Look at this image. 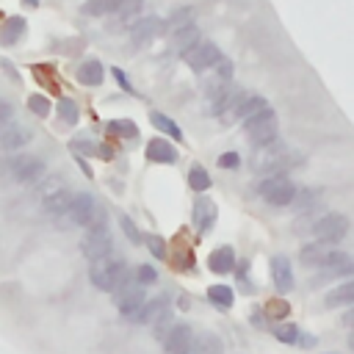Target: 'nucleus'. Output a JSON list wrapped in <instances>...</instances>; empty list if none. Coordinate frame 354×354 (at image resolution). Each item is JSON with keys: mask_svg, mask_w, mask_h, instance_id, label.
<instances>
[{"mask_svg": "<svg viewBox=\"0 0 354 354\" xmlns=\"http://www.w3.org/2000/svg\"><path fill=\"white\" fill-rule=\"evenodd\" d=\"M88 279H91L94 288H100V290H105V293H113V290L127 279V266H124V260L111 257V254L97 257V260H91V266H88Z\"/></svg>", "mask_w": 354, "mask_h": 354, "instance_id": "nucleus-1", "label": "nucleus"}, {"mask_svg": "<svg viewBox=\"0 0 354 354\" xmlns=\"http://www.w3.org/2000/svg\"><path fill=\"white\" fill-rule=\"evenodd\" d=\"M249 163H252L254 174H260V177L277 174V171H282L288 166V147L279 144V141H271L266 147H257V152L252 155Z\"/></svg>", "mask_w": 354, "mask_h": 354, "instance_id": "nucleus-2", "label": "nucleus"}, {"mask_svg": "<svg viewBox=\"0 0 354 354\" xmlns=\"http://www.w3.org/2000/svg\"><path fill=\"white\" fill-rule=\"evenodd\" d=\"M243 130H246V136H249V141H252L254 149L277 141V116H274V111L271 108H263L260 113H254L252 119L243 122Z\"/></svg>", "mask_w": 354, "mask_h": 354, "instance_id": "nucleus-3", "label": "nucleus"}, {"mask_svg": "<svg viewBox=\"0 0 354 354\" xmlns=\"http://www.w3.org/2000/svg\"><path fill=\"white\" fill-rule=\"evenodd\" d=\"M257 191H260V196L266 199V202H271V205H277V207H285V205H290V199H293V194H296V185H293V180L290 177H285V174H268V177H263V183L257 185Z\"/></svg>", "mask_w": 354, "mask_h": 354, "instance_id": "nucleus-4", "label": "nucleus"}, {"mask_svg": "<svg viewBox=\"0 0 354 354\" xmlns=\"http://www.w3.org/2000/svg\"><path fill=\"white\" fill-rule=\"evenodd\" d=\"M310 230H313V235H315L321 243H337V241H343L346 232H348V218H346L343 213H326V216H321Z\"/></svg>", "mask_w": 354, "mask_h": 354, "instance_id": "nucleus-5", "label": "nucleus"}, {"mask_svg": "<svg viewBox=\"0 0 354 354\" xmlns=\"http://www.w3.org/2000/svg\"><path fill=\"white\" fill-rule=\"evenodd\" d=\"M111 243H113V238H111L108 224H97V227H88V232L83 235L80 252H83L88 260H97V257L111 254Z\"/></svg>", "mask_w": 354, "mask_h": 354, "instance_id": "nucleus-6", "label": "nucleus"}, {"mask_svg": "<svg viewBox=\"0 0 354 354\" xmlns=\"http://www.w3.org/2000/svg\"><path fill=\"white\" fill-rule=\"evenodd\" d=\"M97 210H100V207H97V199H94L91 194H75V196L69 199L64 216H66L69 224H75V227H88V224L94 221Z\"/></svg>", "mask_w": 354, "mask_h": 354, "instance_id": "nucleus-7", "label": "nucleus"}, {"mask_svg": "<svg viewBox=\"0 0 354 354\" xmlns=\"http://www.w3.org/2000/svg\"><path fill=\"white\" fill-rule=\"evenodd\" d=\"M11 177L17 183L30 185L44 177V160L36 155H17V158H11Z\"/></svg>", "mask_w": 354, "mask_h": 354, "instance_id": "nucleus-8", "label": "nucleus"}, {"mask_svg": "<svg viewBox=\"0 0 354 354\" xmlns=\"http://www.w3.org/2000/svg\"><path fill=\"white\" fill-rule=\"evenodd\" d=\"M69 199H72V194H69V188H66L58 177H50L47 185L41 188V205H44V210L53 213V216H61V213L66 210Z\"/></svg>", "mask_w": 354, "mask_h": 354, "instance_id": "nucleus-9", "label": "nucleus"}, {"mask_svg": "<svg viewBox=\"0 0 354 354\" xmlns=\"http://www.w3.org/2000/svg\"><path fill=\"white\" fill-rule=\"evenodd\" d=\"M183 55H185V64H188L194 72H205V69L216 66V61L221 58L218 47L210 44V41H196V44H194L191 50H185Z\"/></svg>", "mask_w": 354, "mask_h": 354, "instance_id": "nucleus-10", "label": "nucleus"}, {"mask_svg": "<svg viewBox=\"0 0 354 354\" xmlns=\"http://www.w3.org/2000/svg\"><path fill=\"white\" fill-rule=\"evenodd\" d=\"M116 304H119V310H122V315H133L138 307H141V301H144V285L141 282H133V279H124L116 290Z\"/></svg>", "mask_w": 354, "mask_h": 354, "instance_id": "nucleus-11", "label": "nucleus"}, {"mask_svg": "<svg viewBox=\"0 0 354 354\" xmlns=\"http://www.w3.org/2000/svg\"><path fill=\"white\" fill-rule=\"evenodd\" d=\"M163 30H166V25H163L160 17H144V19H136V22H133V28H130V41L141 47V44L152 41L155 36H160Z\"/></svg>", "mask_w": 354, "mask_h": 354, "instance_id": "nucleus-12", "label": "nucleus"}, {"mask_svg": "<svg viewBox=\"0 0 354 354\" xmlns=\"http://www.w3.org/2000/svg\"><path fill=\"white\" fill-rule=\"evenodd\" d=\"M191 337H194V332H191L188 324H174L171 332H169L160 343H163V351H166V354H188Z\"/></svg>", "mask_w": 354, "mask_h": 354, "instance_id": "nucleus-13", "label": "nucleus"}, {"mask_svg": "<svg viewBox=\"0 0 354 354\" xmlns=\"http://www.w3.org/2000/svg\"><path fill=\"white\" fill-rule=\"evenodd\" d=\"M271 279H274L279 293H288L293 288V268H290V260L285 254L271 257Z\"/></svg>", "mask_w": 354, "mask_h": 354, "instance_id": "nucleus-14", "label": "nucleus"}, {"mask_svg": "<svg viewBox=\"0 0 354 354\" xmlns=\"http://www.w3.org/2000/svg\"><path fill=\"white\" fill-rule=\"evenodd\" d=\"M169 310V299L166 296H158V299H149V301H141V307L130 315L136 324H152L155 318H160L163 313Z\"/></svg>", "mask_w": 354, "mask_h": 354, "instance_id": "nucleus-15", "label": "nucleus"}, {"mask_svg": "<svg viewBox=\"0 0 354 354\" xmlns=\"http://www.w3.org/2000/svg\"><path fill=\"white\" fill-rule=\"evenodd\" d=\"M207 268L213 274H230L235 268V252L230 246H218L207 254Z\"/></svg>", "mask_w": 354, "mask_h": 354, "instance_id": "nucleus-16", "label": "nucleus"}, {"mask_svg": "<svg viewBox=\"0 0 354 354\" xmlns=\"http://www.w3.org/2000/svg\"><path fill=\"white\" fill-rule=\"evenodd\" d=\"M188 354H224V346L213 332H199L191 337Z\"/></svg>", "mask_w": 354, "mask_h": 354, "instance_id": "nucleus-17", "label": "nucleus"}, {"mask_svg": "<svg viewBox=\"0 0 354 354\" xmlns=\"http://www.w3.org/2000/svg\"><path fill=\"white\" fill-rule=\"evenodd\" d=\"M213 221H216V205L210 199H205V196L196 199V205H194V227L199 232H210Z\"/></svg>", "mask_w": 354, "mask_h": 354, "instance_id": "nucleus-18", "label": "nucleus"}, {"mask_svg": "<svg viewBox=\"0 0 354 354\" xmlns=\"http://www.w3.org/2000/svg\"><path fill=\"white\" fill-rule=\"evenodd\" d=\"M196 41H202V36H199V28H196L194 22H191V25H185V28L171 30V50H177V53L191 50Z\"/></svg>", "mask_w": 354, "mask_h": 354, "instance_id": "nucleus-19", "label": "nucleus"}, {"mask_svg": "<svg viewBox=\"0 0 354 354\" xmlns=\"http://www.w3.org/2000/svg\"><path fill=\"white\" fill-rule=\"evenodd\" d=\"M30 138H33V136H30L28 127H22V124H11V127H6V130L0 133V147H3V149H22Z\"/></svg>", "mask_w": 354, "mask_h": 354, "instance_id": "nucleus-20", "label": "nucleus"}, {"mask_svg": "<svg viewBox=\"0 0 354 354\" xmlns=\"http://www.w3.org/2000/svg\"><path fill=\"white\" fill-rule=\"evenodd\" d=\"M147 158L152 163H177V149L163 138H152L147 144Z\"/></svg>", "mask_w": 354, "mask_h": 354, "instance_id": "nucleus-21", "label": "nucleus"}, {"mask_svg": "<svg viewBox=\"0 0 354 354\" xmlns=\"http://www.w3.org/2000/svg\"><path fill=\"white\" fill-rule=\"evenodd\" d=\"M321 268H329L332 274L348 277V274L354 271V263H351V257H348L346 252H340V249H329L326 257H324V263H321Z\"/></svg>", "mask_w": 354, "mask_h": 354, "instance_id": "nucleus-22", "label": "nucleus"}, {"mask_svg": "<svg viewBox=\"0 0 354 354\" xmlns=\"http://www.w3.org/2000/svg\"><path fill=\"white\" fill-rule=\"evenodd\" d=\"M102 77H105V69H102V64H100L97 58H88V61H83V64L77 66V80H80L83 86H100Z\"/></svg>", "mask_w": 354, "mask_h": 354, "instance_id": "nucleus-23", "label": "nucleus"}, {"mask_svg": "<svg viewBox=\"0 0 354 354\" xmlns=\"http://www.w3.org/2000/svg\"><path fill=\"white\" fill-rule=\"evenodd\" d=\"M351 301H354V282L351 279L340 282L337 288H332L326 293V307H348Z\"/></svg>", "mask_w": 354, "mask_h": 354, "instance_id": "nucleus-24", "label": "nucleus"}, {"mask_svg": "<svg viewBox=\"0 0 354 354\" xmlns=\"http://www.w3.org/2000/svg\"><path fill=\"white\" fill-rule=\"evenodd\" d=\"M326 252H329V246L321 243V241H315V243H304L299 254H301V263H304V266H318V268H321Z\"/></svg>", "mask_w": 354, "mask_h": 354, "instance_id": "nucleus-25", "label": "nucleus"}, {"mask_svg": "<svg viewBox=\"0 0 354 354\" xmlns=\"http://www.w3.org/2000/svg\"><path fill=\"white\" fill-rule=\"evenodd\" d=\"M207 299H210V304H216L218 310H230L232 301H235L232 288H227V285H210V288H207Z\"/></svg>", "mask_w": 354, "mask_h": 354, "instance_id": "nucleus-26", "label": "nucleus"}, {"mask_svg": "<svg viewBox=\"0 0 354 354\" xmlns=\"http://www.w3.org/2000/svg\"><path fill=\"white\" fill-rule=\"evenodd\" d=\"M263 108H268V102H266L263 97H257V94L243 97V102L238 105V119H241V122H246V119H252L254 113H260Z\"/></svg>", "mask_w": 354, "mask_h": 354, "instance_id": "nucleus-27", "label": "nucleus"}, {"mask_svg": "<svg viewBox=\"0 0 354 354\" xmlns=\"http://www.w3.org/2000/svg\"><path fill=\"white\" fill-rule=\"evenodd\" d=\"M149 122H152L160 133H166V136H171V138H177V141H183V130H180V124H177V122H171L169 116H163V113L152 111V113H149Z\"/></svg>", "mask_w": 354, "mask_h": 354, "instance_id": "nucleus-28", "label": "nucleus"}, {"mask_svg": "<svg viewBox=\"0 0 354 354\" xmlns=\"http://www.w3.org/2000/svg\"><path fill=\"white\" fill-rule=\"evenodd\" d=\"M119 0H86L83 3V14L88 17H108L111 11H116Z\"/></svg>", "mask_w": 354, "mask_h": 354, "instance_id": "nucleus-29", "label": "nucleus"}, {"mask_svg": "<svg viewBox=\"0 0 354 354\" xmlns=\"http://www.w3.org/2000/svg\"><path fill=\"white\" fill-rule=\"evenodd\" d=\"M22 33H25V19H22V17H11V19L3 25L0 39H3L6 44H14V41H17Z\"/></svg>", "mask_w": 354, "mask_h": 354, "instance_id": "nucleus-30", "label": "nucleus"}, {"mask_svg": "<svg viewBox=\"0 0 354 354\" xmlns=\"http://www.w3.org/2000/svg\"><path fill=\"white\" fill-rule=\"evenodd\" d=\"M210 174H207V169L205 166H199V163H194L191 166V171H188V185L194 188V191H207L210 188Z\"/></svg>", "mask_w": 354, "mask_h": 354, "instance_id": "nucleus-31", "label": "nucleus"}, {"mask_svg": "<svg viewBox=\"0 0 354 354\" xmlns=\"http://www.w3.org/2000/svg\"><path fill=\"white\" fill-rule=\"evenodd\" d=\"M58 119H61V122H66V124H75V122L80 119L77 102H75V100H69V97L58 100Z\"/></svg>", "mask_w": 354, "mask_h": 354, "instance_id": "nucleus-32", "label": "nucleus"}, {"mask_svg": "<svg viewBox=\"0 0 354 354\" xmlns=\"http://www.w3.org/2000/svg\"><path fill=\"white\" fill-rule=\"evenodd\" d=\"M141 6H144V0H119L116 14H119V19H122V22H136V17H138Z\"/></svg>", "mask_w": 354, "mask_h": 354, "instance_id": "nucleus-33", "label": "nucleus"}, {"mask_svg": "<svg viewBox=\"0 0 354 354\" xmlns=\"http://www.w3.org/2000/svg\"><path fill=\"white\" fill-rule=\"evenodd\" d=\"M108 130L116 133V136H122V138H136L138 136V127L130 119H111L108 122Z\"/></svg>", "mask_w": 354, "mask_h": 354, "instance_id": "nucleus-34", "label": "nucleus"}, {"mask_svg": "<svg viewBox=\"0 0 354 354\" xmlns=\"http://www.w3.org/2000/svg\"><path fill=\"white\" fill-rule=\"evenodd\" d=\"M174 324H177V321H174L171 310H166V313H163L160 318H155V321H152L149 326H152V335H155L158 340H163V337H166V335L171 332V326H174Z\"/></svg>", "mask_w": 354, "mask_h": 354, "instance_id": "nucleus-35", "label": "nucleus"}, {"mask_svg": "<svg viewBox=\"0 0 354 354\" xmlns=\"http://www.w3.org/2000/svg\"><path fill=\"white\" fill-rule=\"evenodd\" d=\"M315 202H318V191H313V188H304V191L296 188V194H293V199H290V205H293L296 210H307V207H313Z\"/></svg>", "mask_w": 354, "mask_h": 354, "instance_id": "nucleus-36", "label": "nucleus"}, {"mask_svg": "<svg viewBox=\"0 0 354 354\" xmlns=\"http://www.w3.org/2000/svg\"><path fill=\"white\" fill-rule=\"evenodd\" d=\"M191 22H194V11H191V8H180V11H174L169 19H163V25H166L169 30L185 28V25H191Z\"/></svg>", "mask_w": 354, "mask_h": 354, "instance_id": "nucleus-37", "label": "nucleus"}, {"mask_svg": "<svg viewBox=\"0 0 354 354\" xmlns=\"http://www.w3.org/2000/svg\"><path fill=\"white\" fill-rule=\"evenodd\" d=\"M28 108L36 113V116H47L53 111V102L44 97V94H30L28 97Z\"/></svg>", "mask_w": 354, "mask_h": 354, "instance_id": "nucleus-38", "label": "nucleus"}, {"mask_svg": "<svg viewBox=\"0 0 354 354\" xmlns=\"http://www.w3.org/2000/svg\"><path fill=\"white\" fill-rule=\"evenodd\" d=\"M274 337H277L279 343H296L299 326H296V324H277V326H274Z\"/></svg>", "mask_w": 354, "mask_h": 354, "instance_id": "nucleus-39", "label": "nucleus"}, {"mask_svg": "<svg viewBox=\"0 0 354 354\" xmlns=\"http://www.w3.org/2000/svg\"><path fill=\"white\" fill-rule=\"evenodd\" d=\"M119 224H122V230H124L127 241H133V243H141V232H138V227L133 224V218H130V216H119Z\"/></svg>", "mask_w": 354, "mask_h": 354, "instance_id": "nucleus-40", "label": "nucleus"}, {"mask_svg": "<svg viewBox=\"0 0 354 354\" xmlns=\"http://www.w3.org/2000/svg\"><path fill=\"white\" fill-rule=\"evenodd\" d=\"M155 279H158V274H155L152 266H138V268H136V282H141V285H152Z\"/></svg>", "mask_w": 354, "mask_h": 354, "instance_id": "nucleus-41", "label": "nucleus"}, {"mask_svg": "<svg viewBox=\"0 0 354 354\" xmlns=\"http://www.w3.org/2000/svg\"><path fill=\"white\" fill-rule=\"evenodd\" d=\"M72 149L75 152H83V155H94L97 152V144H91L88 138H75L72 141Z\"/></svg>", "mask_w": 354, "mask_h": 354, "instance_id": "nucleus-42", "label": "nucleus"}, {"mask_svg": "<svg viewBox=\"0 0 354 354\" xmlns=\"http://www.w3.org/2000/svg\"><path fill=\"white\" fill-rule=\"evenodd\" d=\"M216 77H221V80H230L232 77V64L227 58H218L216 61Z\"/></svg>", "mask_w": 354, "mask_h": 354, "instance_id": "nucleus-43", "label": "nucleus"}, {"mask_svg": "<svg viewBox=\"0 0 354 354\" xmlns=\"http://www.w3.org/2000/svg\"><path fill=\"white\" fill-rule=\"evenodd\" d=\"M163 243H166V241H163V238H158V235H155V238H149V252H152L155 257H166V246H163Z\"/></svg>", "mask_w": 354, "mask_h": 354, "instance_id": "nucleus-44", "label": "nucleus"}, {"mask_svg": "<svg viewBox=\"0 0 354 354\" xmlns=\"http://www.w3.org/2000/svg\"><path fill=\"white\" fill-rule=\"evenodd\" d=\"M288 304L285 301H268V315H274V318H282V315H288Z\"/></svg>", "mask_w": 354, "mask_h": 354, "instance_id": "nucleus-45", "label": "nucleus"}, {"mask_svg": "<svg viewBox=\"0 0 354 354\" xmlns=\"http://www.w3.org/2000/svg\"><path fill=\"white\" fill-rule=\"evenodd\" d=\"M218 163H221L224 169H235V166L241 163V158H238V152H224V155L218 158Z\"/></svg>", "mask_w": 354, "mask_h": 354, "instance_id": "nucleus-46", "label": "nucleus"}, {"mask_svg": "<svg viewBox=\"0 0 354 354\" xmlns=\"http://www.w3.org/2000/svg\"><path fill=\"white\" fill-rule=\"evenodd\" d=\"M11 177V158H0V180Z\"/></svg>", "mask_w": 354, "mask_h": 354, "instance_id": "nucleus-47", "label": "nucleus"}, {"mask_svg": "<svg viewBox=\"0 0 354 354\" xmlns=\"http://www.w3.org/2000/svg\"><path fill=\"white\" fill-rule=\"evenodd\" d=\"M11 119V105L6 100H0V124H6Z\"/></svg>", "mask_w": 354, "mask_h": 354, "instance_id": "nucleus-48", "label": "nucleus"}, {"mask_svg": "<svg viewBox=\"0 0 354 354\" xmlns=\"http://www.w3.org/2000/svg\"><path fill=\"white\" fill-rule=\"evenodd\" d=\"M113 75H116V80H119V83H122V88H124V91H133V86H130V83H127V77H124V75H122V72H119V69H113Z\"/></svg>", "mask_w": 354, "mask_h": 354, "instance_id": "nucleus-49", "label": "nucleus"}, {"mask_svg": "<svg viewBox=\"0 0 354 354\" xmlns=\"http://www.w3.org/2000/svg\"><path fill=\"white\" fill-rule=\"evenodd\" d=\"M296 343H301V346H307V348H310V346H315V337H313V335H299V337H296Z\"/></svg>", "mask_w": 354, "mask_h": 354, "instance_id": "nucleus-50", "label": "nucleus"}, {"mask_svg": "<svg viewBox=\"0 0 354 354\" xmlns=\"http://www.w3.org/2000/svg\"><path fill=\"white\" fill-rule=\"evenodd\" d=\"M77 163H80V169H83V171L91 177V169H88V163H86V160H77Z\"/></svg>", "mask_w": 354, "mask_h": 354, "instance_id": "nucleus-51", "label": "nucleus"}]
</instances>
